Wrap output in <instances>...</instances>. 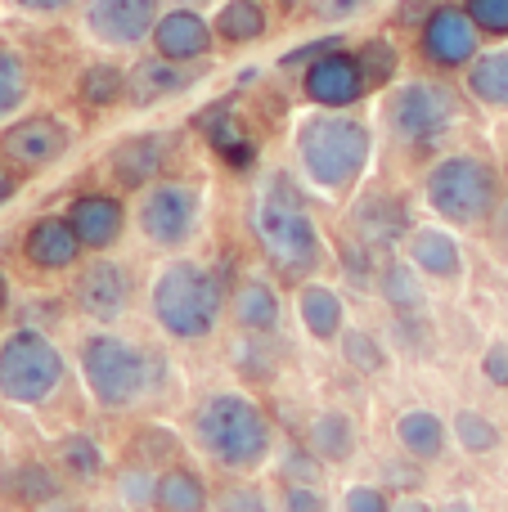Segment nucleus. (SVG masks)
Returning <instances> with one entry per match:
<instances>
[{"mask_svg": "<svg viewBox=\"0 0 508 512\" xmlns=\"http://www.w3.org/2000/svg\"><path fill=\"white\" fill-rule=\"evenodd\" d=\"M252 230H257L266 256L275 261V270L288 274V279H302V274H311L320 265V230H315L311 212H306L302 189L288 176H270V185L261 189Z\"/></svg>", "mask_w": 508, "mask_h": 512, "instance_id": "1", "label": "nucleus"}, {"mask_svg": "<svg viewBox=\"0 0 508 512\" xmlns=\"http://www.w3.org/2000/svg\"><path fill=\"white\" fill-rule=\"evenodd\" d=\"M194 436L203 445L207 459H216L221 468H257L270 454V418L261 414L257 400L239 396V391H216L203 400V409L194 414Z\"/></svg>", "mask_w": 508, "mask_h": 512, "instance_id": "2", "label": "nucleus"}, {"mask_svg": "<svg viewBox=\"0 0 508 512\" xmlns=\"http://www.w3.org/2000/svg\"><path fill=\"white\" fill-rule=\"evenodd\" d=\"M369 153H374L369 126L360 117L333 113V108H324L320 117L302 122V131H297V158H302L306 176L320 189L356 185L369 167Z\"/></svg>", "mask_w": 508, "mask_h": 512, "instance_id": "3", "label": "nucleus"}, {"mask_svg": "<svg viewBox=\"0 0 508 512\" xmlns=\"http://www.w3.org/2000/svg\"><path fill=\"white\" fill-rule=\"evenodd\" d=\"M221 283L198 261H171L153 283V319L180 342H198L216 328Z\"/></svg>", "mask_w": 508, "mask_h": 512, "instance_id": "4", "label": "nucleus"}, {"mask_svg": "<svg viewBox=\"0 0 508 512\" xmlns=\"http://www.w3.org/2000/svg\"><path fill=\"white\" fill-rule=\"evenodd\" d=\"M428 203L450 225H482L500 203V180L482 158L455 153L428 171Z\"/></svg>", "mask_w": 508, "mask_h": 512, "instance_id": "5", "label": "nucleus"}, {"mask_svg": "<svg viewBox=\"0 0 508 512\" xmlns=\"http://www.w3.org/2000/svg\"><path fill=\"white\" fill-rule=\"evenodd\" d=\"M63 382V355L41 328H14L0 342V396L14 405H41Z\"/></svg>", "mask_w": 508, "mask_h": 512, "instance_id": "6", "label": "nucleus"}, {"mask_svg": "<svg viewBox=\"0 0 508 512\" xmlns=\"http://www.w3.org/2000/svg\"><path fill=\"white\" fill-rule=\"evenodd\" d=\"M81 378L104 409H126L144 391V355L126 337L95 333L81 342Z\"/></svg>", "mask_w": 508, "mask_h": 512, "instance_id": "7", "label": "nucleus"}, {"mask_svg": "<svg viewBox=\"0 0 508 512\" xmlns=\"http://www.w3.org/2000/svg\"><path fill=\"white\" fill-rule=\"evenodd\" d=\"M459 104L441 81H405L392 99H387V122L405 144H432L455 126Z\"/></svg>", "mask_w": 508, "mask_h": 512, "instance_id": "8", "label": "nucleus"}, {"mask_svg": "<svg viewBox=\"0 0 508 512\" xmlns=\"http://www.w3.org/2000/svg\"><path fill=\"white\" fill-rule=\"evenodd\" d=\"M198 225V189L185 180H158L140 198V230L158 248H180Z\"/></svg>", "mask_w": 508, "mask_h": 512, "instance_id": "9", "label": "nucleus"}, {"mask_svg": "<svg viewBox=\"0 0 508 512\" xmlns=\"http://www.w3.org/2000/svg\"><path fill=\"white\" fill-rule=\"evenodd\" d=\"M477 32L473 14L459 5H437L423 23V54H428L437 68H464L477 59Z\"/></svg>", "mask_w": 508, "mask_h": 512, "instance_id": "10", "label": "nucleus"}, {"mask_svg": "<svg viewBox=\"0 0 508 512\" xmlns=\"http://www.w3.org/2000/svg\"><path fill=\"white\" fill-rule=\"evenodd\" d=\"M158 0H90L86 23L104 45H140L158 27Z\"/></svg>", "mask_w": 508, "mask_h": 512, "instance_id": "11", "label": "nucleus"}, {"mask_svg": "<svg viewBox=\"0 0 508 512\" xmlns=\"http://www.w3.org/2000/svg\"><path fill=\"white\" fill-rule=\"evenodd\" d=\"M365 90H369L365 72H360L356 54H347V50H333V54H324L320 63L306 68V99L320 108H333V113H338V108H351Z\"/></svg>", "mask_w": 508, "mask_h": 512, "instance_id": "12", "label": "nucleus"}, {"mask_svg": "<svg viewBox=\"0 0 508 512\" xmlns=\"http://www.w3.org/2000/svg\"><path fill=\"white\" fill-rule=\"evenodd\" d=\"M131 301V279L117 261H90L77 279V306L86 310L90 319H117Z\"/></svg>", "mask_w": 508, "mask_h": 512, "instance_id": "13", "label": "nucleus"}, {"mask_svg": "<svg viewBox=\"0 0 508 512\" xmlns=\"http://www.w3.org/2000/svg\"><path fill=\"white\" fill-rule=\"evenodd\" d=\"M0 149L14 162H23V167H50V162L63 158V149H68V126H63L59 117H27V122L9 126Z\"/></svg>", "mask_w": 508, "mask_h": 512, "instance_id": "14", "label": "nucleus"}, {"mask_svg": "<svg viewBox=\"0 0 508 512\" xmlns=\"http://www.w3.org/2000/svg\"><path fill=\"white\" fill-rule=\"evenodd\" d=\"M153 45H158V54L171 59V63H194L212 50V27H207L203 14H194L189 5H180V9H171V14L158 18V27H153Z\"/></svg>", "mask_w": 508, "mask_h": 512, "instance_id": "15", "label": "nucleus"}, {"mask_svg": "<svg viewBox=\"0 0 508 512\" xmlns=\"http://www.w3.org/2000/svg\"><path fill=\"white\" fill-rule=\"evenodd\" d=\"M68 221H72V230H77L81 248L104 252V248H113V243L122 239L126 207L117 203V198H108V194H81L77 203L68 207Z\"/></svg>", "mask_w": 508, "mask_h": 512, "instance_id": "16", "label": "nucleus"}, {"mask_svg": "<svg viewBox=\"0 0 508 512\" xmlns=\"http://www.w3.org/2000/svg\"><path fill=\"white\" fill-rule=\"evenodd\" d=\"M405 230H410V216H405L401 198L392 194H365L351 207V234L369 248H392Z\"/></svg>", "mask_w": 508, "mask_h": 512, "instance_id": "17", "label": "nucleus"}, {"mask_svg": "<svg viewBox=\"0 0 508 512\" xmlns=\"http://www.w3.org/2000/svg\"><path fill=\"white\" fill-rule=\"evenodd\" d=\"M23 252H27V261L41 265V270H68L81 256V239L68 216H41V221L27 225Z\"/></svg>", "mask_w": 508, "mask_h": 512, "instance_id": "18", "label": "nucleus"}, {"mask_svg": "<svg viewBox=\"0 0 508 512\" xmlns=\"http://www.w3.org/2000/svg\"><path fill=\"white\" fill-rule=\"evenodd\" d=\"M198 81V72H189L185 63H171V59H140L135 63V72L126 77V95L135 99V104H158V99H171L180 95V90H189Z\"/></svg>", "mask_w": 508, "mask_h": 512, "instance_id": "19", "label": "nucleus"}, {"mask_svg": "<svg viewBox=\"0 0 508 512\" xmlns=\"http://www.w3.org/2000/svg\"><path fill=\"white\" fill-rule=\"evenodd\" d=\"M198 126H203L207 144H212V149L221 153L234 171H243V167H252V162H257V140L243 131L239 117H234L225 104L221 108H207V113L198 117Z\"/></svg>", "mask_w": 508, "mask_h": 512, "instance_id": "20", "label": "nucleus"}, {"mask_svg": "<svg viewBox=\"0 0 508 512\" xmlns=\"http://www.w3.org/2000/svg\"><path fill=\"white\" fill-rule=\"evenodd\" d=\"M410 261L419 265L423 279H459V270H464L459 243L446 230H432V225L410 234Z\"/></svg>", "mask_w": 508, "mask_h": 512, "instance_id": "21", "label": "nucleus"}, {"mask_svg": "<svg viewBox=\"0 0 508 512\" xmlns=\"http://www.w3.org/2000/svg\"><path fill=\"white\" fill-rule=\"evenodd\" d=\"M162 171V140L158 135H135L113 149V176L122 189H144Z\"/></svg>", "mask_w": 508, "mask_h": 512, "instance_id": "22", "label": "nucleus"}, {"mask_svg": "<svg viewBox=\"0 0 508 512\" xmlns=\"http://www.w3.org/2000/svg\"><path fill=\"white\" fill-rule=\"evenodd\" d=\"M396 441L410 459L432 463L446 454V423H441L432 409H410V414L396 418Z\"/></svg>", "mask_w": 508, "mask_h": 512, "instance_id": "23", "label": "nucleus"}, {"mask_svg": "<svg viewBox=\"0 0 508 512\" xmlns=\"http://www.w3.org/2000/svg\"><path fill=\"white\" fill-rule=\"evenodd\" d=\"M234 319H239L243 333H270L279 324V297L266 279H243L234 292Z\"/></svg>", "mask_w": 508, "mask_h": 512, "instance_id": "24", "label": "nucleus"}, {"mask_svg": "<svg viewBox=\"0 0 508 512\" xmlns=\"http://www.w3.org/2000/svg\"><path fill=\"white\" fill-rule=\"evenodd\" d=\"M378 292L396 315H423V274L414 261H387L378 270Z\"/></svg>", "mask_w": 508, "mask_h": 512, "instance_id": "25", "label": "nucleus"}, {"mask_svg": "<svg viewBox=\"0 0 508 512\" xmlns=\"http://www.w3.org/2000/svg\"><path fill=\"white\" fill-rule=\"evenodd\" d=\"M297 315H302L306 333L320 337V342L342 333V297L333 288H324V283H306L302 297H297Z\"/></svg>", "mask_w": 508, "mask_h": 512, "instance_id": "26", "label": "nucleus"}, {"mask_svg": "<svg viewBox=\"0 0 508 512\" xmlns=\"http://www.w3.org/2000/svg\"><path fill=\"white\" fill-rule=\"evenodd\" d=\"M311 450L320 454V463H347L356 454V423L342 409H324L311 423Z\"/></svg>", "mask_w": 508, "mask_h": 512, "instance_id": "27", "label": "nucleus"}, {"mask_svg": "<svg viewBox=\"0 0 508 512\" xmlns=\"http://www.w3.org/2000/svg\"><path fill=\"white\" fill-rule=\"evenodd\" d=\"M158 512H203L207 508V486L198 472L189 468H171L158 477V495H153Z\"/></svg>", "mask_w": 508, "mask_h": 512, "instance_id": "28", "label": "nucleus"}, {"mask_svg": "<svg viewBox=\"0 0 508 512\" xmlns=\"http://www.w3.org/2000/svg\"><path fill=\"white\" fill-rule=\"evenodd\" d=\"M468 90H473L482 104L508 108V45L491 54H477L473 68H468Z\"/></svg>", "mask_w": 508, "mask_h": 512, "instance_id": "29", "label": "nucleus"}, {"mask_svg": "<svg viewBox=\"0 0 508 512\" xmlns=\"http://www.w3.org/2000/svg\"><path fill=\"white\" fill-rule=\"evenodd\" d=\"M266 32V9H261V0H230V5L216 14V36L221 41H257V36Z\"/></svg>", "mask_w": 508, "mask_h": 512, "instance_id": "30", "label": "nucleus"}, {"mask_svg": "<svg viewBox=\"0 0 508 512\" xmlns=\"http://www.w3.org/2000/svg\"><path fill=\"white\" fill-rule=\"evenodd\" d=\"M5 490L18 499V504H27V508H41V504H54V499H59V481H54L50 468H41V463L18 468L14 477L5 481Z\"/></svg>", "mask_w": 508, "mask_h": 512, "instance_id": "31", "label": "nucleus"}, {"mask_svg": "<svg viewBox=\"0 0 508 512\" xmlns=\"http://www.w3.org/2000/svg\"><path fill=\"white\" fill-rule=\"evenodd\" d=\"M122 95H126V72L122 68H113V63H95V68H86V77H81V99H86L90 108H108Z\"/></svg>", "mask_w": 508, "mask_h": 512, "instance_id": "32", "label": "nucleus"}, {"mask_svg": "<svg viewBox=\"0 0 508 512\" xmlns=\"http://www.w3.org/2000/svg\"><path fill=\"white\" fill-rule=\"evenodd\" d=\"M455 441L464 445L468 454H491L495 445H500V427H495L486 414H477V409H459L455 414Z\"/></svg>", "mask_w": 508, "mask_h": 512, "instance_id": "33", "label": "nucleus"}, {"mask_svg": "<svg viewBox=\"0 0 508 512\" xmlns=\"http://www.w3.org/2000/svg\"><path fill=\"white\" fill-rule=\"evenodd\" d=\"M59 459H63V468H68V472H72V477H77V481H90V477H99V468H104V454H99V445L90 441L86 432H72L68 441H63Z\"/></svg>", "mask_w": 508, "mask_h": 512, "instance_id": "34", "label": "nucleus"}, {"mask_svg": "<svg viewBox=\"0 0 508 512\" xmlns=\"http://www.w3.org/2000/svg\"><path fill=\"white\" fill-rule=\"evenodd\" d=\"M27 99V68L14 50L0 45V117H9Z\"/></svg>", "mask_w": 508, "mask_h": 512, "instance_id": "35", "label": "nucleus"}, {"mask_svg": "<svg viewBox=\"0 0 508 512\" xmlns=\"http://www.w3.org/2000/svg\"><path fill=\"white\" fill-rule=\"evenodd\" d=\"M360 72H365V86H387L396 77V45L387 41H365L356 54Z\"/></svg>", "mask_w": 508, "mask_h": 512, "instance_id": "36", "label": "nucleus"}, {"mask_svg": "<svg viewBox=\"0 0 508 512\" xmlns=\"http://www.w3.org/2000/svg\"><path fill=\"white\" fill-rule=\"evenodd\" d=\"M342 355H347V364H356L360 373H378L387 364V351L378 346V337L374 333H360V328L342 333Z\"/></svg>", "mask_w": 508, "mask_h": 512, "instance_id": "37", "label": "nucleus"}, {"mask_svg": "<svg viewBox=\"0 0 508 512\" xmlns=\"http://www.w3.org/2000/svg\"><path fill=\"white\" fill-rule=\"evenodd\" d=\"M342 270H347V279H351V283H374V279H378L374 248H369V243L347 239V243H342Z\"/></svg>", "mask_w": 508, "mask_h": 512, "instance_id": "38", "label": "nucleus"}, {"mask_svg": "<svg viewBox=\"0 0 508 512\" xmlns=\"http://www.w3.org/2000/svg\"><path fill=\"white\" fill-rule=\"evenodd\" d=\"M284 477H288V486H315V481H320V454L315 450H288L284 454Z\"/></svg>", "mask_w": 508, "mask_h": 512, "instance_id": "39", "label": "nucleus"}, {"mask_svg": "<svg viewBox=\"0 0 508 512\" xmlns=\"http://www.w3.org/2000/svg\"><path fill=\"white\" fill-rule=\"evenodd\" d=\"M468 14L482 32H495V36H508V0H468Z\"/></svg>", "mask_w": 508, "mask_h": 512, "instance_id": "40", "label": "nucleus"}, {"mask_svg": "<svg viewBox=\"0 0 508 512\" xmlns=\"http://www.w3.org/2000/svg\"><path fill=\"white\" fill-rule=\"evenodd\" d=\"M216 512H270L266 499H261V490L252 486H230L216 495Z\"/></svg>", "mask_w": 508, "mask_h": 512, "instance_id": "41", "label": "nucleus"}, {"mask_svg": "<svg viewBox=\"0 0 508 512\" xmlns=\"http://www.w3.org/2000/svg\"><path fill=\"white\" fill-rule=\"evenodd\" d=\"M338 45H342L338 36H324V41H306L302 50H288L279 63H284V68H311V63H320L324 54H333V50H338Z\"/></svg>", "mask_w": 508, "mask_h": 512, "instance_id": "42", "label": "nucleus"}, {"mask_svg": "<svg viewBox=\"0 0 508 512\" xmlns=\"http://www.w3.org/2000/svg\"><path fill=\"white\" fill-rule=\"evenodd\" d=\"M284 512H329L315 486H284Z\"/></svg>", "mask_w": 508, "mask_h": 512, "instance_id": "43", "label": "nucleus"}, {"mask_svg": "<svg viewBox=\"0 0 508 512\" xmlns=\"http://www.w3.org/2000/svg\"><path fill=\"white\" fill-rule=\"evenodd\" d=\"M347 512H392V504H387V495L378 486H351Z\"/></svg>", "mask_w": 508, "mask_h": 512, "instance_id": "44", "label": "nucleus"}, {"mask_svg": "<svg viewBox=\"0 0 508 512\" xmlns=\"http://www.w3.org/2000/svg\"><path fill=\"white\" fill-rule=\"evenodd\" d=\"M482 373H486V382H491V387H508V346H504V342L486 346Z\"/></svg>", "mask_w": 508, "mask_h": 512, "instance_id": "45", "label": "nucleus"}, {"mask_svg": "<svg viewBox=\"0 0 508 512\" xmlns=\"http://www.w3.org/2000/svg\"><path fill=\"white\" fill-rule=\"evenodd\" d=\"M365 5H369V0H315V14L329 18V23H342V18L360 14Z\"/></svg>", "mask_w": 508, "mask_h": 512, "instance_id": "46", "label": "nucleus"}, {"mask_svg": "<svg viewBox=\"0 0 508 512\" xmlns=\"http://www.w3.org/2000/svg\"><path fill=\"white\" fill-rule=\"evenodd\" d=\"M122 490H126V499H131V504H153V495H158V481H149V472H131Z\"/></svg>", "mask_w": 508, "mask_h": 512, "instance_id": "47", "label": "nucleus"}, {"mask_svg": "<svg viewBox=\"0 0 508 512\" xmlns=\"http://www.w3.org/2000/svg\"><path fill=\"white\" fill-rule=\"evenodd\" d=\"M23 9H32V14H59V9H68L72 0H18Z\"/></svg>", "mask_w": 508, "mask_h": 512, "instance_id": "48", "label": "nucleus"}, {"mask_svg": "<svg viewBox=\"0 0 508 512\" xmlns=\"http://www.w3.org/2000/svg\"><path fill=\"white\" fill-rule=\"evenodd\" d=\"M428 18L432 14V9H428V0H405V5H401V18H405V23H414V18Z\"/></svg>", "mask_w": 508, "mask_h": 512, "instance_id": "49", "label": "nucleus"}, {"mask_svg": "<svg viewBox=\"0 0 508 512\" xmlns=\"http://www.w3.org/2000/svg\"><path fill=\"white\" fill-rule=\"evenodd\" d=\"M392 512H437L432 504H423V499H396Z\"/></svg>", "mask_w": 508, "mask_h": 512, "instance_id": "50", "label": "nucleus"}, {"mask_svg": "<svg viewBox=\"0 0 508 512\" xmlns=\"http://www.w3.org/2000/svg\"><path fill=\"white\" fill-rule=\"evenodd\" d=\"M9 198H14V176H9V171L0 167V207H5Z\"/></svg>", "mask_w": 508, "mask_h": 512, "instance_id": "51", "label": "nucleus"}, {"mask_svg": "<svg viewBox=\"0 0 508 512\" xmlns=\"http://www.w3.org/2000/svg\"><path fill=\"white\" fill-rule=\"evenodd\" d=\"M437 512H477L473 504H464V499H450V504H441Z\"/></svg>", "mask_w": 508, "mask_h": 512, "instance_id": "52", "label": "nucleus"}, {"mask_svg": "<svg viewBox=\"0 0 508 512\" xmlns=\"http://www.w3.org/2000/svg\"><path fill=\"white\" fill-rule=\"evenodd\" d=\"M5 301H9V279L0 274V306H5Z\"/></svg>", "mask_w": 508, "mask_h": 512, "instance_id": "53", "label": "nucleus"}, {"mask_svg": "<svg viewBox=\"0 0 508 512\" xmlns=\"http://www.w3.org/2000/svg\"><path fill=\"white\" fill-rule=\"evenodd\" d=\"M180 5H203V0H180Z\"/></svg>", "mask_w": 508, "mask_h": 512, "instance_id": "54", "label": "nucleus"}, {"mask_svg": "<svg viewBox=\"0 0 508 512\" xmlns=\"http://www.w3.org/2000/svg\"><path fill=\"white\" fill-rule=\"evenodd\" d=\"M284 5H297V0H284Z\"/></svg>", "mask_w": 508, "mask_h": 512, "instance_id": "55", "label": "nucleus"}]
</instances>
